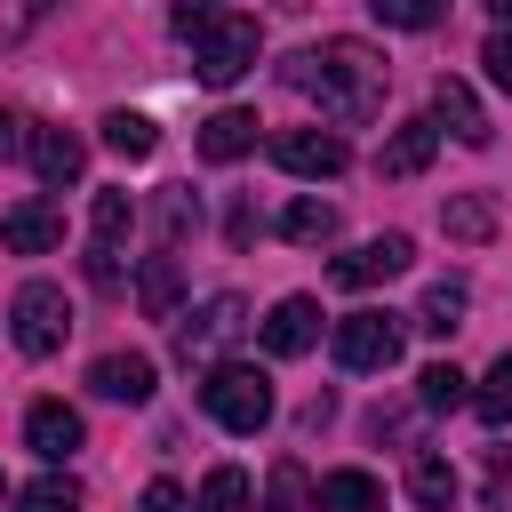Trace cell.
<instances>
[{"label":"cell","mask_w":512,"mask_h":512,"mask_svg":"<svg viewBox=\"0 0 512 512\" xmlns=\"http://www.w3.org/2000/svg\"><path fill=\"white\" fill-rule=\"evenodd\" d=\"M272 160L288 168V176H344V136L336 128H280L272 136Z\"/></svg>","instance_id":"8"},{"label":"cell","mask_w":512,"mask_h":512,"mask_svg":"<svg viewBox=\"0 0 512 512\" xmlns=\"http://www.w3.org/2000/svg\"><path fill=\"white\" fill-rule=\"evenodd\" d=\"M480 64H488V80H496V88L512 96V24H496V32H488V48H480Z\"/></svg>","instance_id":"33"},{"label":"cell","mask_w":512,"mask_h":512,"mask_svg":"<svg viewBox=\"0 0 512 512\" xmlns=\"http://www.w3.org/2000/svg\"><path fill=\"white\" fill-rule=\"evenodd\" d=\"M416 328L424 336H456L464 328V280H432L424 304H416Z\"/></svg>","instance_id":"22"},{"label":"cell","mask_w":512,"mask_h":512,"mask_svg":"<svg viewBox=\"0 0 512 512\" xmlns=\"http://www.w3.org/2000/svg\"><path fill=\"white\" fill-rule=\"evenodd\" d=\"M16 144H24V120H16V112H8V104H0V160H8V152H16Z\"/></svg>","instance_id":"37"},{"label":"cell","mask_w":512,"mask_h":512,"mask_svg":"<svg viewBox=\"0 0 512 512\" xmlns=\"http://www.w3.org/2000/svg\"><path fill=\"white\" fill-rule=\"evenodd\" d=\"M176 296H184L176 256H152V264L136 272V304H144V320H176Z\"/></svg>","instance_id":"18"},{"label":"cell","mask_w":512,"mask_h":512,"mask_svg":"<svg viewBox=\"0 0 512 512\" xmlns=\"http://www.w3.org/2000/svg\"><path fill=\"white\" fill-rule=\"evenodd\" d=\"M160 232H168V248H176L184 232H200V200H192V184H176V192L160 200Z\"/></svg>","instance_id":"32"},{"label":"cell","mask_w":512,"mask_h":512,"mask_svg":"<svg viewBox=\"0 0 512 512\" xmlns=\"http://www.w3.org/2000/svg\"><path fill=\"white\" fill-rule=\"evenodd\" d=\"M488 472H496V496H512V448H496V456H488Z\"/></svg>","instance_id":"38"},{"label":"cell","mask_w":512,"mask_h":512,"mask_svg":"<svg viewBox=\"0 0 512 512\" xmlns=\"http://www.w3.org/2000/svg\"><path fill=\"white\" fill-rule=\"evenodd\" d=\"M240 328H248V304H240V296H208L200 312L176 320V360H184V368H192V360H216L224 344H240Z\"/></svg>","instance_id":"6"},{"label":"cell","mask_w":512,"mask_h":512,"mask_svg":"<svg viewBox=\"0 0 512 512\" xmlns=\"http://www.w3.org/2000/svg\"><path fill=\"white\" fill-rule=\"evenodd\" d=\"M280 240L328 248V240H336V208H328V200H288V208H280Z\"/></svg>","instance_id":"19"},{"label":"cell","mask_w":512,"mask_h":512,"mask_svg":"<svg viewBox=\"0 0 512 512\" xmlns=\"http://www.w3.org/2000/svg\"><path fill=\"white\" fill-rule=\"evenodd\" d=\"M400 360V320L392 312H344L336 320V368H360V376H376V368H392Z\"/></svg>","instance_id":"5"},{"label":"cell","mask_w":512,"mask_h":512,"mask_svg":"<svg viewBox=\"0 0 512 512\" xmlns=\"http://www.w3.org/2000/svg\"><path fill=\"white\" fill-rule=\"evenodd\" d=\"M88 224H96V248H120V240L136 232V200H128V192H96Z\"/></svg>","instance_id":"26"},{"label":"cell","mask_w":512,"mask_h":512,"mask_svg":"<svg viewBox=\"0 0 512 512\" xmlns=\"http://www.w3.org/2000/svg\"><path fill=\"white\" fill-rule=\"evenodd\" d=\"M24 440H32V456L64 464L88 432H80V408H64V400H32V408H24Z\"/></svg>","instance_id":"12"},{"label":"cell","mask_w":512,"mask_h":512,"mask_svg":"<svg viewBox=\"0 0 512 512\" xmlns=\"http://www.w3.org/2000/svg\"><path fill=\"white\" fill-rule=\"evenodd\" d=\"M224 240H232V248H248V240H256V208H248V200L232 208V224H224Z\"/></svg>","instance_id":"35"},{"label":"cell","mask_w":512,"mask_h":512,"mask_svg":"<svg viewBox=\"0 0 512 512\" xmlns=\"http://www.w3.org/2000/svg\"><path fill=\"white\" fill-rule=\"evenodd\" d=\"M488 8H496V16H504V24H512V0H488Z\"/></svg>","instance_id":"39"},{"label":"cell","mask_w":512,"mask_h":512,"mask_svg":"<svg viewBox=\"0 0 512 512\" xmlns=\"http://www.w3.org/2000/svg\"><path fill=\"white\" fill-rule=\"evenodd\" d=\"M416 400H424L432 416H440V408H464V400H472V392H464V368H456V360H432V368L416 376Z\"/></svg>","instance_id":"27"},{"label":"cell","mask_w":512,"mask_h":512,"mask_svg":"<svg viewBox=\"0 0 512 512\" xmlns=\"http://www.w3.org/2000/svg\"><path fill=\"white\" fill-rule=\"evenodd\" d=\"M432 152H440V128H432V120H400V128L384 136V152H376V176H384V184L424 176V168H432Z\"/></svg>","instance_id":"10"},{"label":"cell","mask_w":512,"mask_h":512,"mask_svg":"<svg viewBox=\"0 0 512 512\" xmlns=\"http://www.w3.org/2000/svg\"><path fill=\"white\" fill-rule=\"evenodd\" d=\"M88 280H96V288H120V264H112V248H88Z\"/></svg>","instance_id":"36"},{"label":"cell","mask_w":512,"mask_h":512,"mask_svg":"<svg viewBox=\"0 0 512 512\" xmlns=\"http://www.w3.org/2000/svg\"><path fill=\"white\" fill-rule=\"evenodd\" d=\"M320 496H312V472L296 464V456H280L272 464V480H264V512H312Z\"/></svg>","instance_id":"24"},{"label":"cell","mask_w":512,"mask_h":512,"mask_svg":"<svg viewBox=\"0 0 512 512\" xmlns=\"http://www.w3.org/2000/svg\"><path fill=\"white\" fill-rule=\"evenodd\" d=\"M280 80L304 88V96H320V112L352 128V120H376V112H384L392 64H384L368 40H320V48H296V56L280 64Z\"/></svg>","instance_id":"1"},{"label":"cell","mask_w":512,"mask_h":512,"mask_svg":"<svg viewBox=\"0 0 512 512\" xmlns=\"http://www.w3.org/2000/svg\"><path fill=\"white\" fill-rule=\"evenodd\" d=\"M200 408H208L224 432H264V424H272V376L248 368V360H216L208 384H200Z\"/></svg>","instance_id":"3"},{"label":"cell","mask_w":512,"mask_h":512,"mask_svg":"<svg viewBox=\"0 0 512 512\" xmlns=\"http://www.w3.org/2000/svg\"><path fill=\"white\" fill-rule=\"evenodd\" d=\"M408 264H416V240H408V232H376V240H360L352 256H336L328 280H336V288H376V280H400Z\"/></svg>","instance_id":"7"},{"label":"cell","mask_w":512,"mask_h":512,"mask_svg":"<svg viewBox=\"0 0 512 512\" xmlns=\"http://www.w3.org/2000/svg\"><path fill=\"white\" fill-rule=\"evenodd\" d=\"M88 384H96L104 400H128V408H144V400H152V352H104V360L88 368Z\"/></svg>","instance_id":"15"},{"label":"cell","mask_w":512,"mask_h":512,"mask_svg":"<svg viewBox=\"0 0 512 512\" xmlns=\"http://www.w3.org/2000/svg\"><path fill=\"white\" fill-rule=\"evenodd\" d=\"M80 168H88V144H80L64 120L32 128V176H40V184H80Z\"/></svg>","instance_id":"13"},{"label":"cell","mask_w":512,"mask_h":512,"mask_svg":"<svg viewBox=\"0 0 512 512\" xmlns=\"http://www.w3.org/2000/svg\"><path fill=\"white\" fill-rule=\"evenodd\" d=\"M440 232L464 240V248H480V240L496 232V200H488V192H456V200L440 208Z\"/></svg>","instance_id":"17"},{"label":"cell","mask_w":512,"mask_h":512,"mask_svg":"<svg viewBox=\"0 0 512 512\" xmlns=\"http://www.w3.org/2000/svg\"><path fill=\"white\" fill-rule=\"evenodd\" d=\"M320 512H384V488L368 472H328L320 480Z\"/></svg>","instance_id":"23"},{"label":"cell","mask_w":512,"mask_h":512,"mask_svg":"<svg viewBox=\"0 0 512 512\" xmlns=\"http://www.w3.org/2000/svg\"><path fill=\"white\" fill-rule=\"evenodd\" d=\"M56 240H64V208H48V200H16L0 216V248L8 256H48Z\"/></svg>","instance_id":"9"},{"label":"cell","mask_w":512,"mask_h":512,"mask_svg":"<svg viewBox=\"0 0 512 512\" xmlns=\"http://www.w3.org/2000/svg\"><path fill=\"white\" fill-rule=\"evenodd\" d=\"M472 416H480L488 432H504V424H512V352H504V360L480 376V392H472Z\"/></svg>","instance_id":"25"},{"label":"cell","mask_w":512,"mask_h":512,"mask_svg":"<svg viewBox=\"0 0 512 512\" xmlns=\"http://www.w3.org/2000/svg\"><path fill=\"white\" fill-rule=\"evenodd\" d=\"M8 512H80V480H32V488H16V504Z\"/></svg>","instance_id":"29"},{"label":"cell","mask_w":512,"mask_h":512,"mask_svg":"<svg viewBox=\"0 0 512 512\" xmlns=\"http://www.w3.org/2000/svg\"><path fill=\"white\" fill-rule=\"evenodd\" d=\"M176 32L192 40V72L208 80V88H232L248 64H256V16H224V8H208V0H184L176 8Z\"/></svg>","instance_id":"2"},{"label":"cell","mask_w":512,"mask_h":512,"mask_svg":"<svg viewBox=\"0 0 512 512\" xmlns=\"http://www.w3.org/2000/svg\"><path fill=\"white\" fill-rule=\"evenodd\" d=\"M8 320H16V352H24V360H48V352L64 344V328H72V304H64L56 280H24L16 304H8Z\"/></svg>","instance_id":"4"},{"label":"cell","mask_w":512,"mask_h":512,"mask_svg":"<svg viewBox=\"0 0 512 512\" xmlns=\"http://www.w3.org/2000/svg\"><path fill=\"white\" fill-rule=\"evenodd\" d=\"M48 8H56V0H0V56L24 48V40L48 24Z\"/></svg>","instance_id":"30"},{"label":"cell","mask_w":512,"mask_h":512,"mask_svg":"<svg viewBox=\"0 0 512 512\" xmlns=\"http://www.w3.org/2000/svg\"><path fill=\"white\" fill-rule=\"evenodd\" d=\"M240 152H256V112H240V104H224V112H208L200 120V160H240Z\"/></svg>","instance_id":"16"},{"label":"cell","mask_w":512,"mask_h":512,"mask_svg":"<svg viewBox=\"0 0 512 512\" xmlns=\"http://www.w3.org/2000/svg\"><path fill=\"white\" fill-rule=\"evenodd\" d=\"M408 496H416V504H424V512H448V504H456V464H448V456H432V448H424V456H416V464H408Z\"/></svg>","instance_id":"20"},{"label":"cell","mask_w":512,"mask_h":512,"mask_svg":"<svg viewBox=\"0 0 512 512\" xmlns=\"http://www.w3.org/2000/svg\"><path fill=\"white\" fill-rule=\"evenodd\" d=\"M376 8V24H392V32H432L440 24V0H368Z\"/></svg>","instance_id":"31"},{"label":"cell","mask_w":512,"mask_h":512,"mask_svg":"<svg viewBox=\"0 0 512 512\" xmlns=\"http://www.w3.org/2000/svg\"><path fill=\"white\" fill-rule=\"evenodd\" d=\"M144 512H184V488H176V480H152V488H144Z\"/></svg>","instance_id":"34"},{"label":"cell","mask_w":512,"mask_h":512,"mask_svg":"<svg viewBox=\"0 0 512 512\" xmlns=\"http://www.w3.org/2000/svg\"><path fill=\"white\" fill-rule=\"evenodd\" d=\"M96 128H104V144H112L120 160H152V152H160V128H152L144 112H104Z\"/></svg>","instance_id":"21"},{"label":"cell","mask_w":512,"mask_h":512,"mask_svg":"<svg viewBox=\"0 0 512 512\" xmlns=\"http://www.w3.org/2000/svg\"><path fill=\"white\" fill-rule=\"evenodd\" d=\"M200 512H248V472L240 464H216L200 480Z\"/></svg>","instance_id":"28"},{"label":"cell","mask_w":512,"mask_h":512,"mask_svg":"<svg viewBox=\"0 0 512 512\" xmlns=\"http://www.w3.org/2000/svg\"><path fill=\"white\" fill-rule=\"evenodd\" d=\"M312 344H320V304H312V296H280L272 320H264V352H272V360H296V352H312Z\"/></svg>","instance_id":"11"},{"label":"cell","mask_w":512,"mask_h":512,"mask_svg":"<svg viewBox=\"0 0 512 512\" xmlns=\"http://www.w3.org/2000/svg\"><path fill=\"white\" fill-rule=\"evenodd\" d=\"M432 128H448L456 144H488V112L464 80H432Z\"/></svg>","instance_id":"14"}]
</instances>
